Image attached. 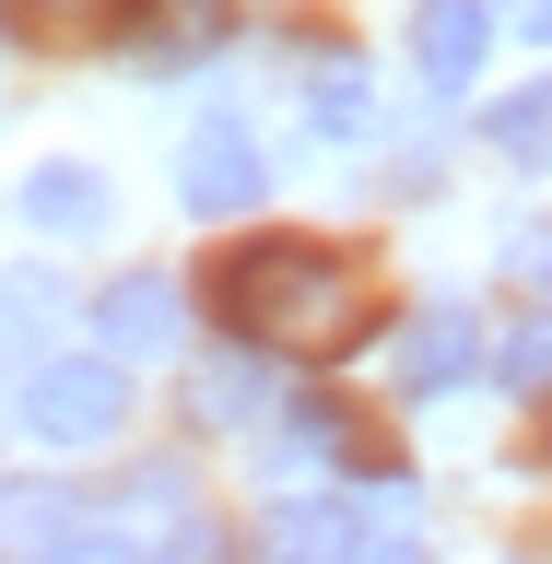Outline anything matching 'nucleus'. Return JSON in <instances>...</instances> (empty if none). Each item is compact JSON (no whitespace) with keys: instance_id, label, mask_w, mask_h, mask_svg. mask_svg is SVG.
<instances>
[{"instance_id":"12","label":"nucleus","mask_w":552,"mask_h":564,"mask_svg":"<svg viewBox=\"0 0 552 564\" xmlns=\"http://www.w3.org/2000/svg\"><path fill=\"white\" fill-rule=\"evenodd\" d=\"M141 0H0V24L35 35V47H95V35H118Z\"/></svg>"},{"instance_id":"11","label":"nucleus","mask_w":552,"mask_h":564,"mask_svg":"<svg viewBox=\"0 0 552 564\" xmlns=\"http://www.w3.org/2000/svg\"><path fill=\"white\" fill-rule=\"evenodd\" d=\"M306 130L317 141H377V83H365V59H317L306 70Z\"/></svg>"},{"instance_id":"3","label":"nucleus","mask_w":552,"mask_h":564,"mask_svg":"<svg viewBox=\"0 0 552 564\" xmlns=\"http://www.w3.org/2000/svg\"><path fill=\"white\" fill-rule=\"evenodd\" d=\"M176 188H188V212H259V188H271V165H259V130L247 118H201L188 130V153H176Z\"/></svg>"},{"instance_id":"1","label":"nucleus","mask_w":552,"mask_h":564,"mask_svg":"<svg viewBox=\"0 0 552 564\" xmlns=\"http://www.w3.org/2000/svg\"><path fill=\"white\" fill-rule=\"evenodd\" d=\"M212 306L247 352H294V365H329L365 341V271L317 236H236L212 259Z\"/></svg>"},{"instance_id":"13","label":"nucleus","mask_w":552,"mask_h":564,"mask_svg":"<svg viewBox=\"0 0 552 564\" xmlns=\"http://www.w3.org/2000/svg\"><path fill=\"white\" fill-rule=\"evenodd\" d=\"M494 153H506V165H552V83L494 106Z\"/></svg>"},{"instance_id":"10","label":"nucleus","mask_w":552,"mask_h":564,"mask_svg":"<svg viewBox=\"0 0 552 564\" xmlns=\"http://www.w3.org/2000/svg\"><path fill=\"white\" fill-rule=\"evenodd\" d=\"M59 317H71V294L47 271H0V365H35L59 341Z\"/></svg>"},{"instance_id":"15","label":"nucleus","mask_w":552,"mask_h":564,"mask_svg":"<svg viewBox=\"0 0 552 564\" xmlns=\"http://www.w3.org/2000/svg\"><path fill=\"white\" fill-rule=\"evenodd\" d=\"M506 377H518V388H541V377H552V329H541V317L506 341Z\"/></svg>"},{"instance_id":"9","label":"nucleus","mask_w":552,"mask_h":564,"mask_svg":"<svg viewBox=\"0 0 552 564\" xmlns=\"http://www.w3.org/2000/svg\"><path fill=\"white\" fill-rule=\"evenodd\" d=\"M24 224L35 236H106V176L95 165H35L24 176Z\"/></svg>"},{"instance_id":"5","label":"nucleus","mask_w":552,"mask_h":564,"mask_svg":"<svg viewBox=\"0 0 552 564\" xmlns=\"http://www.w3.org/2000/svg\"><path fill=\"white\" fill-rule=\"evenodd\" d=\"M483 47H494L483 0H423L412 12V70L435 83V95H470V83H483Z\"/></svg>"},{"instance_id":"6","label":"nucleus","mask_w":552,"mask_h":564,"mask_svg":"<svg viewBox=\"0 0 552 564\" xmlns=\"http://www.w3.org/2000/svg\"><path fill=\"white\" fill-rule=\"evenodd\" d=\"M95 329H106V352H118V365H141V352H176V282H165V271H130V282H106Z\"/></svg>"},{"instance_id":"7","label":"nucleus","mask_w":552,"mask_h":564,"mask_svg":"<svg viewBox=\"0 0 552 564\" xmlns=\"http://www.w3.org/2000/svg\"><path fill=\"white\" fill-rule=\"evenodd\" d=\"M470 365H483V317L470 306H423L412 329H400V377L412 388H458Z\"/></svg>"},{"instance_id":"8","label":"nucleus","mask_w":552,"mask_h":564,"mask_svg":"<svg viewBox=\"0 0 552 564\" xmlns=\"http://www.w3.org/2000/svg\"><path fill=\"white\" fill-rule=\"evenodd\" d=\"M130 24H141V59H153V70H201L212 47L236 35V24H224V0H141Z\"/></svg>"},{"instance_id":"16","label":"nucleus","mask_w":552,"mask_h":564,"mask_svg":"<svg viewBox=\"0 0 552 564\" xmlns=\"http://www.w3.org/2000/svg\"><path fill=\"white\" fill-rule=\"evenodd\" d=\"M506 35H529V47H552V0H506Z\"/></svg>"},{"instance_id":"2","label":"nucleus","mask_w":552,"mask_h":564,"mask_svg":"<svg viewBox=\"0 0 552 564\" xmlns=\"http://www.w3.org/2000/svg\"><path fill=\"white\" fill-rule=\"evenodd\" d=\"M118 423H130V377H118V352H83V365L35 352V365H24V435H35V447H106Z\"/></svg>"},{"instance_id":"14","label":"nucleus","mask_w":552,"mask_h":564,"mask_svg":"<svg viewBox=\"0 0 552 564\" xmlns=\"http://www.w3.org/2000/svg\"><path fill=\"white\" fill-rule=\"evenodd\" d=\"M259 400H271V388L247 377L236 352H224V365H201V423H247V412H259Z\"/></svg>"},{"instance_id":"17","label":"nucleus","mask_w":552,"mask_h":564,"mask_svg":"<svg viewBox=\"0 0 552 564\" xmlns=\"http://www.w3.org/2000/svg\"><path fill=\"white\" fill-rule=\"evenodd\" d=\"M506 259H518V282H552V224H541V236H518Z\"/></svg>"},{"instance_id":"4","label":"nucleus","mask_w":552,"mask_h":564,"mask_svg":"<svg viewBox=\"0 0 552 564\" xmlns=\"http://www.w3.org/2000/svg\"><path fill=\"white\" fill-rule=\"evenodd\" d=\"M271 553H412V518H388L365 494H306L271 518Z\"/></svg>"}]
</instances>
